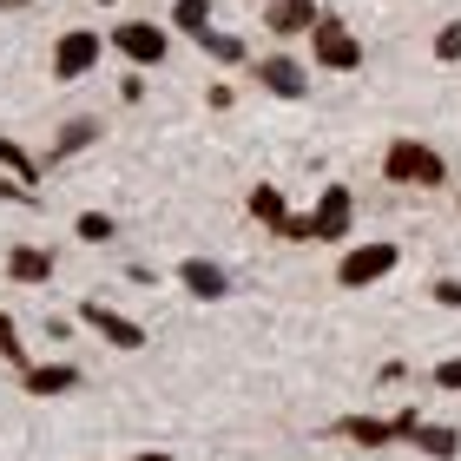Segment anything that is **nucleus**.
Here are the masks:
<instances>
[{"mask_svg": "<svg viewBox=\"0 0 461 461\" xmlns=\"http://www.w3.org/2000/svg\"><path fill=\"white\" fill-rule=\"evenodd\" d=\"M349 442H363V448H389V442H402V422H375V415H349L343 422Z\"/></svg>", "mask_w": 461, "mask_h": 461, "instance_id": "obj_12", "label": "nucleus"}, {"mask_svg": "<svg viewBox=\"0 0 461 461\" xmlns=\"http://www.w3.org/2000/svg\"><path fill=\"white\" fill-rule=\"evenodd\" d=\"M310 218H317V244H343V238H349V218H356V198L343 192V185H330L323 204H317Z\"/></svg>", "mask_w": 461, "mask_h": 461, "instance_id": "obj_5", "label": "nucleus"}, {"mask_svg": "<svg viewBox=\"0 0 461 461\" xmlns=\"http://www.w3.org/2000/svg\"><path fill=\"white\" fill-rule=\"evenodd\" d=\"M310 47H317V67H330V73H356V67H363V40L343 33L337 20H317Z\"/></svg>", "mask_w": 461, "mask_h": 461, "instance_id": "obj_2", "label": "nucleus"}, {"mask_svg": "<svg viewBox=\"0 0 461 461\" xmlns=\"http://www.w3.org/2000/svg\"><path fill=\"white\" fill-rule=\"evenodd\" d=\"M79 317H86V323H93V330H99V337H106L113 349H145V330H139L132 317H119V310H106L99 297H86V303H79Z\"/></svg>", "mask_w": 461, "mask_h": 461, "instance_id": "obj_4", "label": "nucleus"}, {"mask_svg": "<svg viewBox=\"0 0 461 461\" xmlns=\"http://www.w3.org/2000/svg\"><path fill=\"white\" fill-rule=\"evenodd\" d=\"M0 172H14V178H27V185H33V178H40V165H33L27 152H20L14 139H0Z\"/></svg>", "mask_w": 461, "mask_h": 461, "instance_id": "obj_18", "label": "nucleus"}, {"mask_svg": "<svg viewBox=\"0 0 461 461\" xmlns=\"http://www.w3.org/2000/svg\"><path fill=\"white\" fill-rule=\"evenodd\" d=\"M435 53H442V59H461V27H442V33H435Z\"/></svg>", "mask_w": 461, "mask_h": 461, "instance_id": "obj_22", "label": "nucleus"}, {"mask_svg": "<svg viewBox=\"0 0 461 461\" xmlns=\"http://www.w3.org/2000/svg\"><path fill=\"white\" fill-rule=\"evenodd\" d=\"M198 47H204V53H218V59H244V40H238V33H212V27H204V33H198Z\"/></svg>", "mask_w": 461, "mask_h": 461, "instance_id": "obj_19", "label": "nucleus"}, {"mask_svg": "<svg viewBox=\"0 0 461 461\" xmlns=\"http://www.w3.org/2000/svg\"><path fill=\"white\" fill-rule=\"evenodd\" d=\"M250 218H258L264 230H284V192H277V185H258V192H250Z\"/></svg>", "mask_w": 461, "mask_h": 461, "instance_id": "obj_15", "label": "nucleus"}, {"mask_svg": "<svg viewBox=\"0 0 461 461\" xmlns=\"http://www.w3.org/2000/svg\"><path fill=\"white\" fill-rule=\"evenodd\" d=\"M258 79H264L277 99H303V93H310V73L297 67V59H284V53H270L264 67H258Z\"/></svg>", "mask_w": 461, "mask_h": 461, "instance_id": "obj_8", "label": "nucleus"}, {"mask_svg": "<svg viewBox=\"0 0 461 461\" xmlns=\"http://www.w3.org/2000/svg\"><path fill=\"white\" fill-rule=\"evenodd\" d=\"M389 270H395V244H356L343 258V270H337V284L343 290H363L375 277H389Z\"/></svg>", "mask_w": 461, "mask_h": 461, "instance_id": "obj_3", "label": "nucleus"}, {"mask_svg": "<svg viewBox=\"0 0 461 461\" xmlns=\"http://www.w3.org/2000/svg\"><path fill=\"white\" fill-rule=\"evenodd\" d=\"M113 47H119L125 59H139V67H152V59H165V33L145 27V20H125V27L113 33Z\"/></svg>", "mask_w": 461, "mask_h": 461, "instance_id": "obj_7", "label": "nucleus"}, {"mask_svg": "<svg viewBox=\"0 0 461 461\" xmlns=\"http://www.w3.org/2000/svg\"><path fill=\"white\" fill-rule=\"evenodd\" d=\"M132 461H178V455H132Z\"/></svg>", "mask_w": 461, "mask_h": 461, "instance_id": "obj_25", "label": "nucleus"}, {"mask_svg": "<svg viewBox=\"0 0 461 461\" xmlns=\"http://www.w3.org/2000/svg\"><path fill=\"white\" fill-rule=\"evenodd\" d=\"M172 20H178L185 33H204V27H212V0H178Z\"/></svg>", "mask_w": 461, "mask_h": 461, "instance_id": "obj_17", "label": "nucleus"}, {"mask_svg": "<svg viewBox=\"0 0 461 461\" xmlns=\"http://www.w3.org/2000/svg\"><path fill=\"white\" fill-rule=\"evenodd\" d=\"M93 59H99V33H59V47H53V79L93 73Z\"/></svg>", "mask_w": 461, "mask_h": 461, "instance_id": "obj_6", "label": "nucleus"}, {"mask_svg": "<svg viewBox=\"0 0 461 461\" xmlns=\"http://www.w3.org/2000/svg\"><path fill=\"white\" fill-rule=\"evenodd\" d=\"M264 27L270 33H317V0H270Z\"/></svg>", "mask_w": 461, "mask_h": 461, "instance_id": "obj_10", "label": "nucleus"}, {"mask_svg": "<svg viewBox=\"0 0 461 461\" xmlns=\"http://www.w3.org/2000/svg\"><path fill=\"white\" fill-rule=\"evenodd\" d=\"M93 139H99V125H93V119H73L67 132H59V145H53V158H73V152H86Z\"/></svg>", "mask_w": 461, "mask_h": 461, "instance_id": "obj_16", "label": "nucleus"}, {"mask_svg": "<svg viewBox=\"0 0 461 461\" xmlns=\"http://www.w3.org/2000/svg\"><path fill=\"white\" fill-rule=\"evenodd\" d=\"M383 172H389V185H442V158H435L422 139H395Z\"/></svg>", "mask_w": 461, "mask_h": 461, "instance_id": "obj_1", "label": "nucleus"}, {"mask_svg": "<svg viewBox=\"0 0 461 461\" xmlns=\"http://www.w3.org/2000/svg\"><path fill=\"white\" fill-rule=\"evenodd\" d=\"M435 383H442V389H461V356H455V363H442V369H435Z\"/></svg>", "mask_w": 461, "mask_h": 461, "instance_id": "obj_24", "label": "nucleus"}, {"mask_svg": "<svg viewBox=\"0 0 461 461\" xmlns=\"http://www.w3.org/2000/svg\"><path fill=\"white\" fill-rule=\"evenodd\" d=\"M7 277L14 284H47L53 277V244H20L7 258Z\"/></svg>", "mask_w": 461, "mask_h": 461, "instance_id": "obj_11", "label": "nucleus"}, {"mask_svg": "<svg viewBox=\"0 0 461 461\" xmlns=\"http://www.w3.org/2000/svg\"><path fill=\"white\" fill-rule=\"evenodd\" d=\"M435 303H448V310H461V284H455V277H442V284H435Z\"/></svg>", "mask_w": 461, "mask_h": 461, "instance_id": "obj_23", "label": "nucleus"}, {"mask_svg": "<svg viewBox=\"0 0 461 461\" xmlns=\"http://www.w3.org/2000/svg\"><path fill=\"white\" fill-rule=\"evenodd\" d=\"M409 442L422 448V455H435V461H455V455H461V435H455V429H435V422H422Z\"/></svg>", "mask_w": 461, "mask_h": 461, "instance_id": "obj_14", "label": "nucleus"}, {"mask_svg": "<svg viewBox=\"0 0 461 461\" xmlns=\"http://www.w3.org/2000/svg\"><path fill=\"white\" fill-rule=\"evenodd\" d=\"M0 356H7L14 369H27V349H20V330H14V317L0 310Z\"/></svg>", "mask_w": 461, "mask_h": 461, "instance_id": "obj_20", "label": "nucleus"}, {"mask_svg": "<svg viewBox=\"0 0 461 461\" xmlns=\"http://www.w3.org/2000/svg\"><path fill=\"white\" fill-rule=\"evenodd\" d=\"M79 238H86V244H106V238H113V218H106V212H86V218H79Z\"/></svg>", "mask_w": 461, "mask_h": 461, "instance_id": "obj_21", "label": "nucleus"}, {"mask_svg": "<svg viewBox=\"0 0 461 461\" xmlns=\"http://www.w3.org/2000/svg\"><path fill=\"white\" fill-rule=\"evenodd\" d=\"M79 383V369H67V363H53V369H20V389L27 395H67Z\"/></svg>", "mask_w": 461, "mask_h": 461, "instance_id": "obj_13", "label": "nucleus"}, {"mask_svg": "<svg viewBox=\"0 0 461 461\" xmlns=\"http://www.w3.org/2000/svg\"><path fill=\"white\" fill-rule=\"evenodd\" d=\"M178 284L192 290V297H204V303H218L224 290H230V277H224L212 258H185V264H178Z\"/></svg>", "mask_w": 461, "mask_h": 461, "instance_id": "obj_9", "label": "nucleus"}]
</instances>
